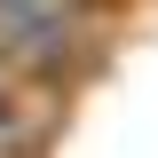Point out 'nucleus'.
Here are the masks:
<instances>
[{"label":"nucleus","mask_w":158,"mask_h":158,"mask_svg":"<svg viewBox=\"0 0 158 158\" xmlns=\"http://www.w3.org/2000/svg\"><path fill=\"white\" fill-rule=\"evenodd\" d=\"M111 0H0V71L63 103L111 63Z\"/></svg>","instance_id":"f257e3e1"},{"label":"nucleus","mask_w":158,"mask_h":158,"mask_svg":"<svg viewBox=\"0 0 158 158\" xmlns=\"http://www.w3.org/2000/svg\"><path fill=\"white\" fill-rule=\"evenodd\" d=\"M48 142H56V95L8 87L0 95V158H48Z\"/></svg>","instance_id":"f03ea898"},{"label":"nucleus","mask_w":158,"mask_h":158,"mask_svg":"<svg viewBox=\"0 0 158 158\" xmlns=\"http://www.w3.org/2000/svg\"><path fill=\"white\" fill-rule=\"evenodd\" d=\"M8 87H16V79H8V71H0V95H8Z\"/></svg>","instance_id":"7ed1b4c3"},{"label":"nucleus","mask_w":158,"mask_h":158,"mask_svg":"<svg viewBox=\"0 0 158 158\" xmlns=\"http://www.w3.org/2000/svg\"><path fill=\"white\" fill-rule=\"evenodd\" d=\"M111 8H127V0H111Z\"/></svg>","instance_id":"20e7f679"}]
</instances>
